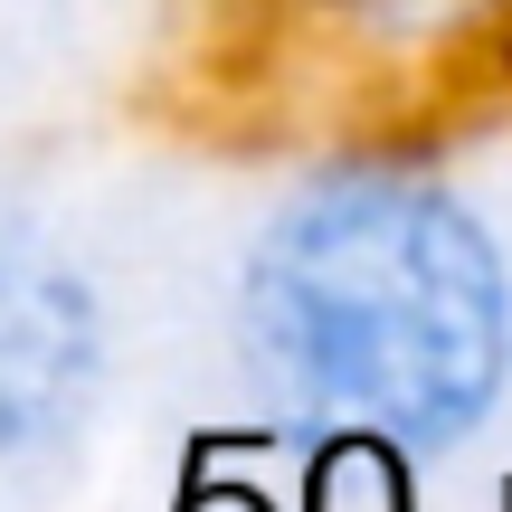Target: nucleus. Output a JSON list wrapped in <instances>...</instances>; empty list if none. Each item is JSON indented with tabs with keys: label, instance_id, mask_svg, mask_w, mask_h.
<instances>
[{
	"label": "nucleus",
	"instance_id": "nucleus-1",
	"mask_svg": "<svg viewBox=\"0 0 512 512\" xmlns=\"http://www.w3.org/2000/svg\"><path fill=\"white\" fill-rule=\"evenodd\" d=\"M238 332L294 427L446 456L512 389V266L465 190L418 162H332L266 219Z\"/></svg>",
	"mask_w": 512,
	"mask_h": 512
},
{
	"label": "nucleus",
	"instance_id": "nucleus-2",
	"mask_svg": "<svg viewBox=\"0 0 512 512\" xmlns=\"http://www.w3.org/2000/svg\"><path fill=\"white\" fill-rule=\"evenodd\" d=\"M95 294L57 247L0 228V456L67 437L95 399Z\"/></svg>",
	"mask_w": 512,
	"mask_h": 512
},
{
	"label": "nucleus",
	"instance_id": "nucleus-3",
	"mask_svg": "<svg viewBox=\"0 0 512 512\" xmlns=\"http://www.w3.org/2000/svg\"><path fill=\"white\" fill-rule=\"evenodd\" d=\"M503 67H512V38H503Z\"/></svg>",
	"mask_w": 512,
	"mask_h": 512
}]
</instances>
